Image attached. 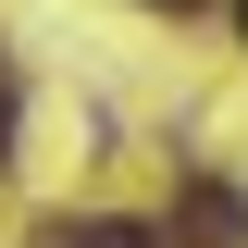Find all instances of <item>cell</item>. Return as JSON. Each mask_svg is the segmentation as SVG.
<instances>
[{
	"instance_id": "6da1fadb",
	"label": "cell",
	"mask_w": 248,
	"mask_h": 248,
	"mask_svg": "<svg viewBox=\"0 0 248 248\" xmlns=\"http://www.w3.org/2000/svg\"><path fill=\"white\" fill-rule=\"evenodd\" d=\"M149 248H248V199L236 186H186V211L161 223Z\"/></svg>"
},
{
	"instance_id": "7a4b0ae2",
	"label": "cell",
	"mask_w": 248,
	"mask_h": 248,
	"mask_svg": "<svg viewBox=\"0 0 248 248\" xmlns=\"http://www.w3.org/2000/svg\"><path fill=\"white\" fill-rule=\"evenodd\" d=\"M37 248H149V223H50Z\"/></svg>"
},
{
	"instance_id": "3957f363",
	"label": "cell",
	"mask_w": 248,
	"mask_h": 248,
	"mask_svg": "<svg viewBox=\"0 0 248 248\" xmlns=\"http://www.w3.org/2000/svg\"><path fill=\"white\" fill-rule=\"evenodd\" d=\"M161 13H199V0H161Z\"/></svg>"
},
{
	"instance_id": "277c9868",
	"label": "cell",
	"mask_w": 248,
	"mask_h": 248,
	"mask_svg": "<svg viewBox=\"0 0 248 248\" xmlns=\"http://www.w3.org/2000/svg\"><path fill=\"white\" fill-rule=\"evenodd\" d=\"M236 37H248V0H236Z\"/></svg>"
}]
</instances>
